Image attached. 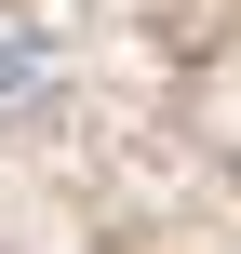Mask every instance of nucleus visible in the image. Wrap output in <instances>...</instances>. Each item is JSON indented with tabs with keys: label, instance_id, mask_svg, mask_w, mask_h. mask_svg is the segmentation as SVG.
<instances>
[{
	"label": "nucleus",
	"instance_id": "obj_1",
	"mask_svg": "<svg viewBox=\"0 0 241 254\" xmlns=\"http://www.w3.org/2000/svg\"><path fill=\"white\" fill-rule=\"evenodd\" d=\"M40 80H54V54H40V40H13V27H0V107H27V94H40Z\"/></svg>",
	"mask_w": 241,
	"mask_h": 254
}]
</instances>
